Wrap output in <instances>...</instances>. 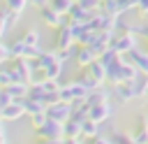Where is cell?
Segmentation results:
<instances>
[{
    "label": "cell",
    "instance_id": "6da1fadb",
    "mask_svg": "<svg viewBox=\"0 0 148 144\" xmlns=\"http://www.w3.org/2000/svg\"><path fill=\"white\" fill-rule=\"evenodd\" d=\"M136 46H139V44H136V33H134V30H123V33L116 35L113 42H111V49H113L116 53H120V56L130 53V51L136 49Z\"/></svg>",
    "mask_w": 148,
    "mask_h": 144
},
{
    "label": "cell",
    "instance_id": "7a4b0ae2",
    "mask_svg": "<svg viewBox=\"0 0 148 144\" xmlns=\"http://www.w3.org/2000/svg\"><path fill=\"white\" fill-rule=\"evenodd\" d=\"M88 93H90V91H88L79 79H74V81H69V84H62V88H60V100H65V102L86 100Z\"/></svg>",
    "mask_w": 148,
    "mask_h": 144
},
{
    "label": "cell",
    "instance_id": "3957f363",
    "mask_svg": "<svg viewBox=\"0 0 148 144\" xmlns=\"http://www.w3.org/2000/svg\"><path fill=\"white\" fill-rule=\"evenodd\" d=\"M39 21H42L44 26H49V28H60V26L69 23L67 16L60 14V12H56L51 5H42V7H39Z\"/></svg>",
    "mask_w": 148,
    "mask_h": 144
},
{
    "label": "cell",
    "instance_id": "277c9868",
    "mask_svg": "<svg viewBox=\"0 0 148 144\" xmlns=\"http://www.w3.org/2000/svg\"><path fill=\"white\" fill-rule=\"evenodd\" d=\"M9 70L14 74V81L30 84V77H32V60L30 58H14V63L9 65Z\"/></svg>",
    "mask_w": 148,
    "mask_h": 144
},
{
    "label": "cell",
    "instance_id": "5b68a950",
    "mask_svg": "<svg viewBox=\"0 0 148 144\" xmlns=\"http://www.w3.org/2000/svg\"><path fill=\"white\" fill-rule=\"evenodd\" d=\"M72 111H74L72 102H65V100H58V102H53V105H46V116H49V118H56V121H60V123L69 121V118H72Z\"/></svg>",
    "mask_w": 148,
    "mask_h": 144
},
{
    "label": "cell",
    "instance_id": "8992f818",
    "mask_svg": "<svg viewBox=\"0 0 148 144\" xmlns=\"http://www.w3.org/2000/svg\"><path fill=\"white\" fill-rule=\"evenodd\" d=\"M37 137H42V139H65V123L49 118L42 128H37Z\"/></svg>",
    "mask_w": 148,
    "mask_h": 144
},
{
    "label": "cell",
    "instance_id": "52a82bcc",
    "mask_svg": "<svg viewBox=\"0 0 148 144\" xmlns=\"http://www.w3.org/2000/svg\"><path fill=\"white\" fill-rule=\"evenodd\" d=\"M76 39H74V33H72V23H65L60 28H56V49H67L72 46Z\"/></svg>",
    "mask_w": 148,
    "mask_h": 144
},
{
    "label": "cell",
    "instance_id": "ba28073f",
    "mask_svg": "<svg viewBox=\"0 0 148 144\" xmlns=\"http://www.w3.org/2000/svg\"><path fill=\"white\" fill-rule=\"evenodd\" d=\"M21 116H25L23 100H12V102L2 109V114H0V118H2V121H18Z\"/></svg>",
    "mask_w": 148,
    "mask_h": 144
},
{
    "label": "cell",
    "instance_id": "9c48e42d",
    "mask_svg": "<svg viewBox=\"0 0 148 144\" xmlns=\"http://www.w3.org/2000/svg\"><path fill=\"white\" fill-rule=\"evenodd\" d=\"M123 58L130 60L132 65H136L139 72H146V74H148V51H141V49L136 46V49H132L130 53H125Z\"/></svg>",
    "mask_w": 148,
    "mask_h": 144
},
{
    "label": "cell",
    "instance_id": "30bf717a",
    "mask_svg": "<svg viewBox=\"0 0 148 144\" xmlns=\"http://www.w3.org/2000/svg\"><path fill=\"white\" fill-rule=\"evenodd\" d=\"M92 14H95V12H90V9L81 7L79 2H74V7L67 12V21H69V23H88V21L92 19Z\"/></svg>",
    "mask_w": 148,
    "mask_h": 144
},
{
    "label": "cell",
    "instance_id": "8fae6325",
    "mask_svg": "<svg viewBox=\"0 0 148 144\" xmlns=\"http://www.w3.org/2000/svg\"><path fill=\"white\" fill-rule=\"evenodd\" d=\"M113 95L120 100V102H130L136 98L134 93V84L132 81H120V84H113Z\"/></svg>",
    "mask_w": 148,
    "mask_h": 144
},
{
    "label": "cell",
    "instance_id": "7c38bea8",
    "mask_svg": "<svg viewBox=\"0 0 148 144\" xmlns=\"http://www.w3.org/2000/svg\"><path fill=\"white\" fill-rule=\"evenodd\" d=\"M76 65L79 67H88L90 63H95L97 60V53L90 49V46H83V44H79V51H76Z\"/></svg>",
    "mask_w": 148,
    "mask_h": 144
},
{
    "label": "cell",
    "instance_id": "4fadbf2b",
    "mask_svg": "<svg viewBox=\"0 0 148 144\" xmlns=\"http://www.w3.org/2000/svg\"><path fill=\"white\" fill-rule=\"evenodd\" d=\"M111 114H113V107H111L109 102H102V105H97V107H90V116H88V118H92V121H97V123L102 125Z\"/></svg>",
    "mask_w": 148,
    "mask_h": 144
},
{
    "label": "cell",
    "instance_id": "5bb4252c",
    "mask_svg": "<svg viewBox=\"0 0 148 144\" xmlns=\"http://www.w3.org/2000/svg\"><path fill=\"white\" fill-rule=\"evenodd\" d=\"M134 144H148V116H141L136 123V130L132 132Z\"/></svg>",
    "mask_w": 148,
    "mask_h": 144
},
{
    "label": "cell",
    "instance_id": "9a60e30c",
    "mask_svg": "<svg viewBox=\"0 0 148 144\" xmlns=\"http://www.w3.org/2000/svg\"><path fill=\"white\" fill-rule=\"evenodd\" d=\"M14 100H23V98H28V91H30V84H25V81H14V84H9L7 88H5Z\"/></svg>",
    "mask_w": 148,
    "mask_h": 144
},
{
    "label": "cell",
    "instance_id": "2e32d148",
    "mask_svg": "<svg viewBox=\"0 0 148 144\" xmlns=\"http://www.w3.org/2000/svg\"><path fill=\"white\" fill-rule=\"evenodd\" d=\"M106 98H109V91H104V88L99 86V88H95V91L88 93L86 105H88V107H97V105H102V102H109Z\"/></svg>",
    "mask_w": 148,
    "mask_h": 144
},
{
    "label": "cell",
    "instance_id": "e0dca14e",
    "mask_svg": "<svg viewBox=\"0 0 148 144\" xmlns=\"http://www.w3.org/2000/svg\"><path fill=\"white\" fill-rule=\"evenodd\" d=\"M83 70H88V72H90V74H92L97 81H102V84L106 81V67L102 65V60H99V58H97L95 63H90L88 67H83Z\"/></svg>",
    "mask_w": 148,
    "mask_h": 144
},
{
    "label": "cell",
    "instance_id": "ac0fdd59",
    "mask_svg": "<svg viewBox=\"0 0 148 144\" xmlns=\"http://www.w3.org/2000/svg\"><path fill=\"white\" fill-rule=\"evenodd\" d=\"M23 107H25V114L28 116H35L39 111H46V105L39 102V100H32V98H23Z\"/></svg>",
    "mask_w": 148,
    "mask_h": 144
},
{
    "label": "cell",
    "instance_id": "d6986e66",
    "mask_svg": "<svg viewBox=\"0 0 148 144\" xmlns=\"http://www.w3.org/2000/svg\"><path fill=\"white\" fill-rule=\"evenodd\" d=\"M97 135H99V123H97V121H92V118H86V121H83V125H81V137L92 139V137H97Z\"/></svg>",
    "mask_w": 148,
    "mask_h": 144
},
{
    "label": "cell",
    "instance_id": "ffe728a7",
    "mask_svg": "<svg viewBox=\"0 0 148 144\" xmlns=\"http://www.w3.org/2000/svg\"><path fill=\"white\" fill-rule=\"evenodd\" d=\"M28 49H30V46H28V44H25L21 37H18V39H14V42L9 44L12 58H25V56H28Z\"/></svg>",
    "mask_w": 148,
    "mask_h": 144
},
{
    "label": "cell",
    "instance_id": "44dd1931",
    "mask_svg": "<svg viewBox=\"0 0 148 144\" xmlns=\"http://www.w3.org/2000/svg\"><path fill=\"white\" fill-rule=\"evenodd\" d=\"M132 84H134V93H136V98H143V95L148 93V74H146V72H139V77H136Z\"/></svg>",
    "mask_w": 148,
    "mask_h": 144
},
{
    "label": "cell",
    "instance_id": "7402d4cb",
    "mask_svg": "<svg viewBox=\"0 0 148 144\" xmlns=\"http://www.w3.org/2000/svg\"><path fill=\"white\" fill-rule=\"evenodd\" d=\"M99 12H104V14H109V16H123L118 0H102V5H99Z\"/></svg>",
    "mask_w": 148,
    "mask_h": 144
},
{
    "label": "cell",
    "instance_id": "603a6c76",
    "mask_svg": "<svg viewBox=\"0 0 148 144\" xmlns=\"http://www.w3.org/2000/svg\"><path fill=\"white\" fill-rule=\"evenodd\" d=\"M81 125L83 121H76V118L65 121V137H81Z\"/></svg>",
    "mask_w": 148,
    "mask_h": 144
},
{
    "label": "cell",
    "instance_id": "cb8c5ba5",
    "mask_svg": "<svg viewBox=\"0 0 148 144\" xmlns=\"http://www.w3.org/2000/svg\"><path fill=\"white\" fill-rule=\"evenodd\" d=\"M79 81H81V84H83L88 91H95V88H99V86H102V81H97V79H95V77H92L88 70H83V74L79 77Z\"/></svg>",
    "mask_w": 148,
    "mask_h": 144
},
{
    "label": "cell",
    "instance_id": "d4e9b609",
    "mask_svg": "<svg viewBox=\"0 0 148 144\" xmlns=\"http://www.w3.org/2000/svg\"><path fill=\"white\" fill-rule=\"evenodd\" d=\"M62 67H65V63L58 58L56 63H51L49 67H46V79H60V74H62Z\"/></svg>",
    "mask_w": 148,
    "mask_h": 144
},
{
    "label": "cell",
    "instance_id": "484cf974",
    "mask_svg": "<svg viewBox=\"0 0 148 144\" xmlns=\"http://www.w3.org/2000/svg\"><path fill=\"white\" fill-rule=\"evenodd\" d=\"M21 39H23L28 46H39V33H37L35 28H28V30L21 35Z\"/></svg>",
    "mask_w": 148,
    "mask_h": 144
},
{
    "label": "cell",
    "instance_id": "4316f807",
    "mask_svg": "<svg viewBox=\"0 0 148 144\" xmlns=\"http://www.w3.org/2000/svg\"><path fill=\"white\" fill-rule=\"evenodd\" d=\"M49 5L56 9V12H60V14H65L67 16V12L74 7V2L72 0H49Z\"/></svg>",
    "mask_w": 148,
    "mask_h": 144
},
{
    "label": "cell",
    "instance_id": "83f0119b",
    "mask_svg": "<svg viewBox=\"0 0 148 144\" xmlns=\"http://www.w3.org/2000/svg\"><path fill=\"white\" fill-rule=\"evenodd\" d=\"M9 84H14V74H12V70L9 67H0V88H7Z\"/></svg>",
    "mask_w": 148,
    "mask_h": 144
},
{
    "label": "cell",
    "instance_id": "f1b7e54d",
    "mask_svg": "<svg viewBox=\"0 0 148 144\" xmlns=\"http://www.w3.org/2000/svg\"><path fill=\"white\" fill-rule=\"evenodd\" d=\"M30 0H7L5 2V7L7 9H12V12H16V14H23V9H25V5H28Z\"/></svg>",
    "mask_w": 148,
    "mask_h": 144
},
{
    "label": "cell",
    "instance_id": "f546056e",
    "mask_svg": "<svg viewBox=\"0 0 148 144\" xmlns=\"http://www.w3.org/2000/svg\"><path fill=\"white\" fill-rule=\"evenodd\" d=\"M76 51H79V46L72 44V46H67V49H60V51H58V58H60L62 63H67L69 58H76Z\"/></svg>",
    "mask_w": 148,
    "mask_h": 144
},
{
    "label": "cell",
    "instance_id": "4dcf8cb0",
    "mask_svg": "<svg viewBox=\"0 0 148 144\" xmlns=\"http://www.w3.org/2000/svg\"><path fill=\"white\" fill-rule=\"evenodd\" d=\"M109 139H111V144H132V142H134V139H132L130 135H125V132H113Z\"/></svg>",
    "mask_w": 148,
    "mask_h": 144
},
{
    "label": "cell",
    "instance_id": "1f68e13d",
    "mask_svg": "<svg viewBox=\"0 0 148 144\" xmlns=\"http://www.w3.org/2000/svg\"><path fill=\"white\" fill-rule=\"evenodd\" d=\"M46 121H49L46 111H39V114H35V116H30V123H32V128H35V130H37V128H42Z\"/></svg>",
    "mask_w": 148,
    "mask_h": 144
},
{
    "label": "cell",
    "instance_id": "d6a6232c",
    "mask_svg": "<svg viewBox=\"0 0 148 144\" xmlns=\"http://www.w3.org/2000/svg\"><path fill=\"white\" fill-rule=\"evenodd\" d=\"M118 5H120V12L127 14L130 9H136L139 7V0H118Z\"/></svg>",
    "mask_w": 148,
    "mask_h": 144
},
{
    "label": "cell",
    "instance_id": "836d02e7",
    "mask_svg": "<svg viewBox=\"0 0 148 144\" xmlns=\"http://www.w3.org/2000/svg\"><path fill=\"white\" fill-rule=\"evenodd\" d=\"M12 58V51H9V44H5V42H0V67L5 65V60H9Z\"/></svg>",
    "mask_w": 148,
    "mask_h": 144
},
{
    "label": "cell",
    "instance_id": "e575fe53",
    "mask_svg": "<svg viewBox=\"0 0 148 144\" xmlns=\"http://www.w3.org/2000/svg\"><path fill=\"white\" fill-rule=\"evenodd\" d=\"M79 5L86 7V9H90V12H97L99 5H102V0H79Z\"/></svg>",
    "mask_w": 148,
    "mask_h": 144
},
{
    "label": "cell",
    "instance_id": "d590c367",
    "mask_svg": "<svg viewBox=\"0 0 148 144\" xmlns=\"http://www.w3.org/2000/svg\"><path fill=\"white\" fill-rule=\"evenodd\" d=\"M7 30H9V21H7V16H5V12L0 9V42H2V37L7 35Z\"/></svg>",
    "mask_w": 148,
    "mask_h": 144
},
{
    "label": "cell",
    "instance_id": "8d00e7d4",
    "mask_svg": "<svg viewBox=\"0 0 148 144\" xmlns=\"http://www.w3.org/2000/svg\"><path fill=\"white\" fill-rule=\"evenodd\" d=\"M12 100H14V98H12V95H9L5 88H0V114H2V109H5V107L12 102Z\"/></svg>",
    "mask_w": 148,
    "mask_h": 144
},
{
    "label": "cell",
    "instance_id": "74e56055",
    "mask_svg": "<svg viewBox=\"0 0 148 144\" xmlns=\"http://www.w3.org/2000/svg\"><path fill=\"white\" fill-rule=\"evenodd\" d=\"M132 30H134L136 35H143V37L148 39V23H143V26H132Z\"/></svg>",
    "mask_w": 148,
    "mask_h": 144
},
{
    "label": "cell",
    "instance_id": "f35d334b",
    "mask_svg": "<svg viewBox=\"0 0 148 144\" xmlns=\"http://www.w3.org/2000/svg\"><path fill=\"white\" fill-rule=\"evenodd\" d=\"M92 144H111V139H109V137L97 135V137H92Z\"/></svg>",
    "mask_w": 148,
    "mask_h": 144
},
{
    "label": "cell",
    "instance_id": "ab89813d",
    "mask_svg": "<svg viewBox=\"0 0 148 144\" xmlns=\"http://www.w3.org/2000/svg\"><path fill=\"white\" fill-rule=\"evenodd\" d=\"M136 9H139V12H141V16H143V14L148 12V0H139V7H136Z\"/></svg>",
    "mask_w": 148,
    "mask_h": 144
},
{
    "label": "cell",
    "instance_id": "60d3db41",
    "mask_svg": "<svg viewBox=\"0 0 148 144\" xmlns=\"http://www.w3.org/2000/svg\"><path fill=\"white\" fill-rule=\"evenodd\" d=\"M39 144H62V139H42Z\"/></svg>",
    "mask_w": 148,
    "mask_h": 144
},
{
    "label": "cell",
    "instance_id": "b9f144b4",
    "mask_svg": "<svg viewBox=\"0 0 148 144\" xmlns=\"http://www.w3.org/2000/svg\"><path fill=\"white\" fill-rule=\"evenodd\" d=\"M0 144H5V128L0 125Z\"/></svg>",
    "mask_w": 148,
    "mask_h": 144
},
{
    "label": "cell",
    "instance_id": "7bdbcfd3",
    "mask_svg": "<svg viewBox=\"0 0 148 144\" xmlns=\"http://www.w3.org/2000/svg\"><path fill=\"white\" fill-rule=\"evenodd\" d=\"M143 19H148V12H146V14H143Z\"/></svg>",
    "mask_w": 148,
    "mask_h": 144
},
{
    "label": "cell",
    "instance_id": "ee69618b",
    "mask_svg": "<svg viewBox=\"0 0 148 144\" xmlns=\"http://www.w3.org/2000/svg\"><path fill=\"white\" fill-rule=\"evenodd\" d=\"M72 2H79V0H72Z\"/></svg>",
    "mask_w": 148,
    "mask_h": 144
},
{
    "label": "cell",
    "instance_id": "f6af8a7d",
    "mask_svg": "<svg viewBox=\"0 0 148 144\" xmlns=\"http://www.w3.org/2000/svg\"><path fill=\"white\" fill-rule=\"evenodd\" d=\"M0 2H7V0H0Z\"/></svg>",
    "mask_w": 148,
    "mask_h": 144
},
{
    "label": "cell",
    "instance_id": "bcb514c9",
    "mask_svg": "<svg viewBox=\"0 0 148 144\" xmlns=\"http://www.w3.org/2000/svg\"><path fill=\"white\" fill-rule=\"evenodd\" d=\"M132 144H134V142H132Z\"/></svg>",
    "mask_w": 148,
    "mask_h": 144
},
{
    "label": "cell",
    "instance_id": "7dc6e473",
    "mask_svg": "<svg viewBox=\"0 0 148 144\" xmlns=\"http://www.w3.org/2000/svg\"><path fill=\"white\" fill-rule=\"evenodd\" d=\"M5 144H7V142H5Z\"/></svg>",
    "mask_w": 148,
    "mask_h": 144
}]
</instances>
